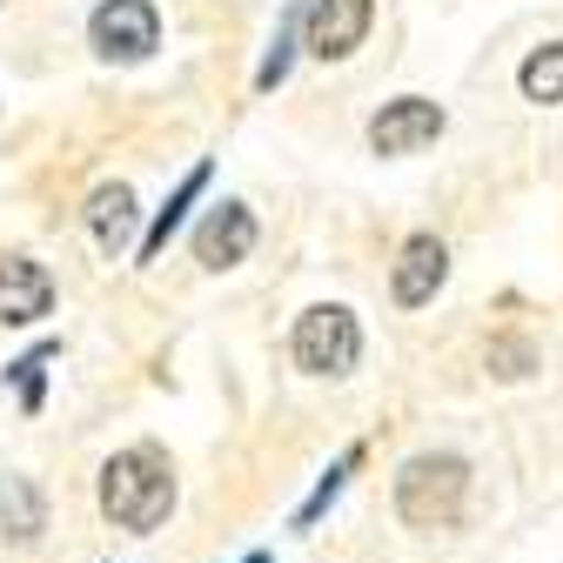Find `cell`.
Masks as SVG:
<instances>
[{
	"instance_id": "obj_1",
	"label": "cell",
	"mask_w": 563,
	"mask_h": 563,
	"mask_svg": "<svg viewBox=\"0 0 563 563\" xmlns=\"http://www.w3.org/2000/svg\"><path fill=\"white\" fill-rule=\"evenodd\" d=\"M101 510L121 530H155L175 510V470H168V456L148 450V443L108 456V470H101Z\"/></svg>"
},
{
	"instance_id": "obj_2",
	"label": "cell",
	"mask_w": 563,
	"mask_h": 563,
	"mask_svg": "<svg viewBox=\"0 0 563 563\" xmlns=\"http://www.w3.org/2000/svg\"><path fill=\"white\" fill-rule=\"evenodd\" d=\"M463 497H470V463L437 450V456H409L402 476H396V510L409 530H450L463 517Z\"/></svg>"
},
{
	"instance_id": "obj_3",
	"label": "cell",
	"mask_w": 563,
	"mask_h": 563,
	"mask_svg": "<svg viewBox=\"0 0 563 563\" xmlns=\"http://www.w3.org/2000/svg\"><path fill=\"white\" fill-rule=\"evenodd\" d=\"M289 349H296V363L309 376H349V369H356V356H363V329H356V316H349V309L316 302L296 322V342Z\"/></svg>"
},
{
	"instance_id": "obj_4",
	"label": "cell",
	"mask_w": 563,
	"mask_h": 563,
	"mask_svg": "<svg viewBox=\"0 0 563 563\" xmlns=\"http://www.w3.org/2000/svg\"><path fill=\"white\" fill-rule=\"evenodd\" d=\"M88 34H95V47L108 60H148L155 41H162V21H155L148 0H101L95 21H88Z\"/></svg>"
},
{
	"instance_id": "obj_5",
	"label": "cell",
	"mask_w": 563,
	"mask_h": 563,
	"mask_svg": "<svg viewBox=\"0 0 563 563\" xmlns=\"http://www.w3.org/2000/svg\"><path fill=\"white\" fill-rule=\"evenodd\" d=\"M437 134H443V108L422 101V95H402L369 121V148L376 155H409V148H430Z\"/></svg>"
},
{
	"instance_id": "obj_6",
	"label": "cell",
	"mask_w": 563,
	"mask_h": 563,
	"mask_svg": "<svg viewBox=\"0 0 563 563\" xmlns=\"http://www.w3.org/2000/svg\"><path fill=\"white\" fill-rule=\"evenodd\" d=\"M363 34H369V0H316L309 8V54L316 60L356 54Z\"/></svg>"
},
{
	"instance_id": "obj_7",
	"label": "cell",
	"mask_w": 563,
	"mask_h": 563,
	"mask_svg": "<svg viewBox=\"0 0 563 563\" xmlns=\"http://www.w3.org/2000/svg\"><path fill=\"white\" fill-rule=\"evenodd\" d=\"M249 249H255V216H249V208H242V201L208 208V222L195 229V262H208V268H235Z\"/></svg>"
},
{
	"instance_id": "obj_8",
	"label": "cell",
	"mask_w": 563,
	"mask_h": 563,
	"mask_svg": "<svg viewBox=\"0 0 563 563\" xmlns=\"http://www.w3.org/2000/svg\"><path fill=\"white\" fill-rule=\"evenodd\" d=\"M54 309V282L41 262L27 255H8L0 262V322H41Z\"/></svg>"
},
{
	"instance_id": "obj_9",
	"label": "cell",
	"mask_w": 563,
	"mask_h": 563,
	"mask_svg": "<svg viewBox=\"0 0 563 563\" xmlns=\"http://www.w3.org/2000/svg\"><path fill=\"white\" fill-rule=\"evenodd\" d=\"M443 275H450V255H443L437 235L402 242V262H396V302H402V309H422V302L443 289Z\"/></svg>"
},
{
	"instance_id": "obj_10",
	"label": "cell",
	"mask_w": 563,
	"mask_h": 563,
	"mask_svg": "<svg viewBox=\"0 0 563 563\" xmlns=\"http://www.w3.org/2000/svg\"><path fill=\"white\" fill-rule=\"evenodd\" d=\"M134 188H121V181H108V188H95V201H88V229H95V242L108 249V255H121L128 242H134Z\"/></svg>"
},
{
	"instance_id": "obj_11",
	"label": "cell",
	"mask_w": 563,
	"mask_h": 563,
	"mask_svg": "<svg viewBox=\"0 0 563 563\" xmlns=\"http://www.w3.org/2000/svg\"><path fill=\"white\" fill-rule=\"evenodd\" d=\"M0 530L14 543H34L47 530V504H41V489L27 476H0Z\"/></svg>"
},
{
	"instance_id": "obj_12",
	"label": "cell",
	"mask_w": 563,
	"mask_h": 563,
	"mask_svg": "<svg viewBox=\"0 0 563 563\" xmlns=\"http://www.w3.org/2000/svg\"><path fill=\"white\" fill-rule=\"evenodd\" d=\"M523 95L530 101H563V41H550V47H537L530 60H523Z\"/></svg>"
},
{
	"instance_id": "obj_13",
	"label": "cell",
	"mask_w": 563,
	"mask_h": 563,
	"mask_svg": "<svg viewBox=\"0 0 563 563\" xmlns=\"http://www.w3.org/2000/svg\"><path fill=\"white\" fill-rule=\"evenodd\" d=\"M201 181H208V168H195V175L181 181V195H175V201L162 208V216H155V229H148V242H141V255H162V242L175 235V222H181V208H188V201L201 195Z\"/></svg>"
},
{
	"instance_id": "obj_14",
	"label": "cell",
	"mask_w": 563,
	"mask_h": 563,
	"mask_svg": "<svg viewBox=\"0 0 563 563\" xmlns=\"http://www.w3.org/2000/svg\"><path fill=\"white\" fill-rule=\"evenodd\" d=\"M296 27H309V14L296 8L289 21H282V34H275V54H268V67H262V88H275L282 75H289V47H296Z\"/></svg>"
},
{
	"instance_id": "obj_15",
	"label": "cell",
	"mask_w": 563,
	"mask_h": 563,
	"mask_svg": "<svg viewBox=\"0 0 563 563\" xmlns=\"http://www.w3.org/2000/svg\"><path fill=\"white\" fill-rule=\"evenodd\" d=\"M489 363H497V376H523L530 349H523V342H497V349H489Z\"/></svg>"
},
{
	"instance_id": "obj_16",
	"label": "cell",
	"mask_w": 563,
	"mask_h": 563,
	"mask_svg": "<svg viewBox=\"0 0 563 563\" xmlns=\"http://www.w3.org/2000/svg\"><path fill=\"white\" fill-rule=\"evenodd\" d=\"M41 363H47V356H27V363H21V389H27V402L41 396Z\"/></svg>"
}]
</instances>
